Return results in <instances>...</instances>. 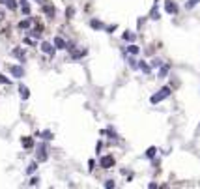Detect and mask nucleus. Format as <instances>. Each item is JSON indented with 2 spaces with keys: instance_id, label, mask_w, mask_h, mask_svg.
<instances>
[{
  "instance_id": "f03ea898",
  "label": "nucleus",
  "mask_w": 200,
  "mask_h": 189,
  "mask_svg": "<svg viewBox=\"0 0 200 189\" xmlns=\"http://www.w3.org/2000/svg\"><path fill=\"white\" fill-rule=\"evenodd\" d=\"M165 11L167 13H178V6L174 2H170V0H167L165 2Z\"/></svg>"
},
{
  "instance_id": "9b49d317",
  "label": "nucleus",
  "mask_w": 200,
  "mask_h": 189,
  "mask_svg": "<svg viewBox=\"0 0 200 189\" xmlns=\"http://www.w3.org/2000/svg\"><path fill=\"white\" fill-rule=\"evenodd\" d=\"M138 66H140V68H142V71H144V73H150V66H146V64H138Z\"/></svg>"
},
{
  "instance_id": "f257e3e1",
  "label": "nucleus",
  "mask_w": 200,
  "mask_h": 189,
  "mask_svg": "<svg viewBox=\"0 0 200 189\" xmlns=\"http://www.w3.org/2000/svg\"><path fill=\"white\" fill-rule=\"evenodd\" d=\"M101 167H103V168H110V167H114V157H112V155H105V157H101Z\"/></svg>"
},
{
  "instance_id": "6e6552de",
  "label": "nucleus",
  "mask_w": 200,
  "mask_h": 189,
  "mask_svg": "<svg viewBox=\"0 0 200 189\" xmlns=\"http://www.w3.org/2000/svg\"><path fill=\"white\" fill-rule=\"evenodd\" d=\"M127 51H129L131 54H137V53H138V47H137V45H129V47H127Z\"/></svg>"
},
{
  "instance_id": "7ed1b4c3",
  "label": "nucleus",
  "mask_w": 200,
  "mask_h": 189,
  "mask_svg": "<svg viewBox=\"0 0 200 189\" xmlns=\"http://www.w3.org/2000/svg\"><path fill=\"white\" fill-rule=\"evenodd\" d=\"M54 47L56 49H65V41L62 38H54Z\"/></svg>"
},
{
  "instance_id": "6ab92c4d",
  "label": "nucleus",
  "mask_w": 200,
  "mask_h": 189,
  "mask_svg": "<svg viewBox=\"0 0 200 189\" xmlns=\"http://www.w3.org/2000/svg\"><path fill=\"white\" fill-rule=\"evenodd\" d=\"M0 83H6V84H8V83H9V81H8L6 77H4V75H0Z\"/></svg>"
},
{
  "instance_id": "1a4fd4ad",
  "label": "nucleus",
  "mask_w": 200,
  "mask_h": 189,
  "mask_svg": "<svg viewBox=\"0 0 200 189\" xmlns=\"http://www.w3.org/2000/svg\"><path fill=\"white\" fill-rule=\"evenodd\" d=\"M198 2H200V0H187V4H185V6H187V8H193V6H196Z\"/></svg>"
},
{
  "instance_id": "f3484780",
  "label": "nucleus",
  "mask_w": 200,
  "mask_h": 189,
  "mask_svg": "<svg viewBox=\"0 0 200 189\" xmlns=\"http://www.w3.org/2000/svg\"><path fill=\"white\" fill-rule=\"evenodd\" d=\"M45 11H47L49 15H53V13H54V9H53V6H45Z\"/></svg>"
},
{
  "instance_id": "39448f33",
  "label": "nucleus",
  "mask_w": 200,
  "mask_h": 189,
  "mask_svg": "<svg viewBox=\"0 0 200 189\" xmlns=\"http://www.w3.org/2000/svg\"><path fill=\"white\" fill-rule=\"evenodd\" d=\"M155 148H148V150H146V157H148V159H153V157H155Z\"/></svg>"
},
{
  "instance_id": "2eb2a0df",
  "label": "nucleus",
  "mask_w": 200,
  "mask_h": 189,
  "mask_svg": "<svg viewBox=\"0 0 200 189\" xmlns=\"http://www.w3.org/2000/svg\"><path fill=\"white\" fill-rule=\"evenodd\" d=\"M21 92H23V99H26L28 98V90L24 88V86H21Z\"/></svg>"
},
{
  "instance_id": "ddd939ff",
  "label": "nucleus",
  "mask_w": 200,
  "mask_h": 189,
  "mask_svg": "<svg viewBox=\"0 0 200 189\" xmlns=\"http://www.w3.org/2000/svg\"><path fill=\"white\" fill-rule=\"evenodd\" d=\"M23 144L26 148H30V146H32V139H23Z\"/></svg>"
},
{
  "instance_id": "0eeeda50",
  "label": "nucleus",
  "mask_w": 200,
  "mask_h": 189,
  "mask_svg": "<svg viewBox=\"0 0 200 189\" xmlns=\"http://www.w3.org/2000/svg\"><path fill=\"white\" fill-rule=\"evenodd\" d=\"M11 73L15 75V77H23V69L17 68V66H15V68H11Z\"/></svg>"
},
{
  "instance_id": "412c9836",
  "label": "nucleus",
  "mask_w": 200,
  "mask_h": 189,
  "mask_svg": "<svg viewBox=\"0 0 200 189\" xmlns=\"http://www.w3.org/2000/svg\"><path fill=\"white\" fill-rule=\"evenodd\" d=\"M124 38H125V39H133V36H131L129 32H125V34H124Z\"/></svg>"
},
{
  "instance_id": "20e7f679",
  "label": "nucleus",
  "mask_w": 200,
  "mask_h": 189,
  "mask_svg": "<svg viewBox=\"0 0 200 189\" xmlns=\"http://www.w3.org/2000/svg\"><path fill=\"white\" fill-rule=\"evenodd\" d=\"M161 99H165V96H163V92H161V90H159V94L152 96V103H159Z\"/></svg>"
},
{
  "instance_id": "4468645a",
  "label": "nucleus",
  "mask_w": 200,
  "mask_h": 189,
  "mask_svg": "<svg viewBox=\"0 0 200 189\" xmlns=\"http://www.w3.org/2000/svg\"><path fill=\"white\" fill-rule=\"evenodd\" d=\"M13 54H15V56H19V58H23V56H24V53H23V51H19V49H15V51H13Z\"/></svg>"
},
{
  "instance_id": "f8f14e48",
  "label": "nucleus",
  "mask_w": 200,
  "mask_h": 189,
  "mask_svg": "<svg viewBox=\"0 0 200 189\" xmlns=\"http://www.w3.org/2000/svg\"><path fill=\"white\" fill-rule=\"evenodd\" d=\"M90 24H92V26H94V28H103V24H101L99 21H92Z\"/></svg>"
},
{
  "instance_id": "423d86ee",
  "label": "nucleus",
  "mask_w": 200,
  "mask_h": 189,
  "mask_svg": "<svg viewBox=\"0 0 200 189\" xmlns=\"http://www.w3.org/2000/svg\"><path fill=\"white\" fill-rule=\"evenodd\" d=\"M41 49H43V53L53 54V45H51V43H43V45H41Z\"/></svg>"
},
{
  "instance_id": "a211bd4d",
  "label": "nucleus",
  "mask_w": 200,
  "mask_h": 189,
  "mask_svg": "<svg viewBox=\"0 0 200 189\" xmlns=\"http://www.w3.org/2000/svg\"><path fill=\"white\" fill-rule=\"evenodd\" d=\"M105 185H107V187H109V189H112V187H114V182H112V180H109V182H107V183H105Z\"/></svg>"
},
{
  "instance_id": "9d476101",
  "label": "nucleus",
  "mask_w": 200,
  "mask_h": 189,
  "mask_svg": "<svg viewBox=\"0 0 200 189\" xmlns=\"http://www.w3.org/2000/svg\"><path fill=\"white\" fill-rule=\"evenodd\" d=\"M167 73H168V66H165V68H161V71H159V77H165Z\"/></svg>"
},
{
  "instance_id": "aec40b11",
  "label": "nucleus",
  "mask_w": 200,
  "mask_h": 189,
  "mask_svg": "<svg viewBox=\"0 0 200 189\" xmlns=\"http://www.w3.org/2000/svg\"><path fill=\"white\" fill-rule=\"evenodd\" d=\"M43 139H53V135H51L49 131H47V133H43Z\"/></svg>"
},
{
  "instance_id": "dca6fc26",
  "label": "nucleus",
  "mask_w": 200,
  "mask_h": 189,
  "mask_svg": "<svg viewBox=\"0 0 200 189\" xmlns=\"http://www.w3.org/2000/svg\"><path fill=\"white\" fill-rule=\"evenodd\" d=\"M129 66H131V68H133V69H137V68H138V62H137V60H135V58H133V60H131V62H129Z\"/></svg>"
}]
</instances>
